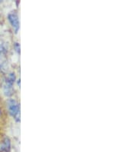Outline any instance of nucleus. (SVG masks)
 Listing matches in <instances>:
<instances>
[{
    "instance_id": "nucleus-1",
    "label": "nucleus",
    "mask_w": 138,
    "mask_h": 152,
    "mask_svg": "<svg viewBox=\"0 0 138 152\" xmlns=\"http://www.w3.org/2000/svg\"><path fill=\"white\" fill-rule=\"evenodd\" d=\"M8 108L9 113L16 121H20V108L18 102L14 99H10L8 102Z\"/></svg>"
},
{
    "instance_id": "nucleus-2",
    "label": "nucleus",
    "mask_w": 138,
    "mask_h": 152,
    "mask_svg": "<svg viewBox=\"0 0 138 152\" xmlns=\"http://www.w3.org/2000/svg\"><path fill=\"white\" fill-rule=\"evenodd\" d=\"M15 76L14 73H10L6 78V82L4 84V92L7 96H10L13 91V83L15 82Z\"/></svg>"
},
{
    "instance_id": "nucleus-3",
    "label": "nucleus",
    "mask_w": 138,
    "mask_h": 152,
    "mask_svg": "<svg viewBox=\"0 0 138 152\" xmlns=\"http://www.w3.org/2000/svg\"><path fill=\"white\" fill-rule=\"evenodd\" d=\"M8 19H9L10 24L12 26L13 29L15 30V33H17L19 30V21H18V15L14 12L9 13L8 15Z\"/></svg>"
},
{
    "instance_id": "nucleus-4",
    "label": "nucleus",
    "mask_w": 138,
    "mask_h": 152,
    "mask_svg": "<svg viewBox=\"0 0 138 152\" xmlns=\"http://www.w3.org/2000/svg\"><path fill=\"white\" fill-rule=\"evenodd\" d=\"M2 149L5 152L9 151V150H10V141H9V138H6V139L4 140Z\"/></svg>"
},
{
    "instance_id": "nucleus-5",
    "label": "nucleus",
    "mask_w": 138,
    "mask_h": 152,
    "mask_svg": "<svg viewBox=\"0 0 138 152\" xmlns=\"http://www.w3.org/2000/svg\"><path fill=\"white\" fill-rule=\"evenodd\" d=\"M7 52V48H6V43L4 42L2 39H0V55L6 54Z\"/></svg>"
},
{
    "instance_id": "nucleus-6",
    "label": "nucleus",
    "mask_w": 138,
    "mask_h": 152,
    "mask_svg": "<svg viewBox=\"0 0 138 152\" xmlns=\"http://www.w3.org/2000/svg\"><path fill=\"white\" fill-rule=\"evenodd\" d=\"M15 47H16V51L18 52H19V50H20V47L18 45V43H15Z\"/></svg>"
}]
</instances>
